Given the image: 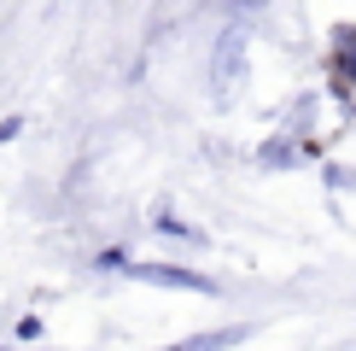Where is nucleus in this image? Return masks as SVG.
<instances>
[{"label":"nucleus","instance_id":"1","mask_svg":"<svg viewBox=\"0 0 356 351\" xmlns=\"http://www.w3.org/2000/svg\"><path fill=\"white\" fill-rule=\"evenodd\" d=\"M240 77H245V29L228 24V29L216 36V53H211V94H216V100H234Z\"/></svg>","mask_w":356,"mask_h":351},{"label":"nucleus","instance_id":"2","mask_svg":"<svg viewBox=\"0 0 356 351\" xmlns=\"http://www.w3.org/2000/svg\"><path fill=\"white\" fill-rule=\"evenodd\" d=\"M129 275H135V281H152V287L216 292V281H211V275H199V270H181V263H129Z\"/></svg>","mask_w":356,"mask_h":351},{"label":"nucleus","instance_id":"3","mask_svg":"<svg viewBox=\"0 0 356 351\" xmlns=\"http://www.w3.org/2000/svg\"><path fill=\"white\" fill-rule=\"evenodd\" d=\"M245 340V322H234V328H204V334H187V340H175L164 351H228Z\"/></svg>","mask_w":356,"mask_h":351},{"label":"nucleus","instance_id":"4","mask_svg":"<svg viewBox=\"0 0 356 351\" xmlns=\"http://www.w3.org/2000/svg\"><path fill=\"white\" fill-rule=\"evenodd\" d=\"M333 88H356V29H333Z\"/></svg>","mask_w":356,"mask_h":351},{"label":"nucleus","instance_id":"5","mask_svg":"<svg viewBox=\"0 0 356 351\" xmlns=\"http://www.w3.org/2000/svg\"><path fill=\"white\" fill-rule=\"evenodd\" d=\"M292 158H298L292 135H286V141H275V146H263V164H292Z\"/></svg>","mask_w":356,"mask_h":351},{"label":"nucleus","instance_id":"6","mask_svg":"<svg viewBox=\"0 0 356 351\" xmlns=\"http://www.w3.org/2000/svg\"><path fill=\"white\" fill-rule=\"evenodd\" d=\"M263 6V0H234V12H257Z\"/></svg>","mask_w":356,"mask_h":351}]
</instances>
